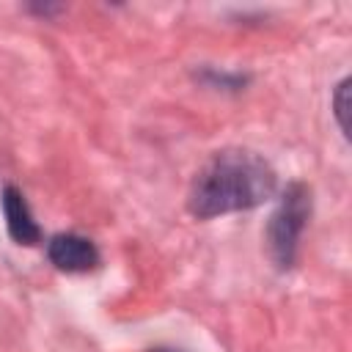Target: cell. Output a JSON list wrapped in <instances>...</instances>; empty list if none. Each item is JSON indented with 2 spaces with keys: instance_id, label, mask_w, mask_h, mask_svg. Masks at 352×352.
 <instances>
[{
  "instance_id": "6da1fadb",
  "label": "cell",
  "mask_w": 352,
  "mask_h": 352,
  "mask_svg": "<svg viewBox=\"0 0 352 352\" xmlns=\"http://www.w3.org/2000/svg\"><path fill=\"white\" fill-rule=\"evenodd\" d=\"M278 192L275 168L250 148H220L195 173L187 209L195 220L250 212Z\"/></svg>"
},
{
  "instance_id": "7a4b0ae2",
  "label": "cell",
  "mask_w": 352,
  "mask_h": 352,
  "mask_svg": "<svg viewBox=\"0 0 352 352\" xmlns=\"http://www.w3.org/2000/svg\"><path fill=\"white\" fill-rule=\"evenodd\" d=\"M314 198L305 182H289L278 192V204L267 220V248L280 272L292 270L300 256V239L311 220Z\"/></svg>"
},
{
  "instance_id": "3957f363",
  "label": "cell",
  "mask_w": 352,
  "mask_h": 352,
  "mask_svg": "<svg viewBox=\"0 0 352 352\" xmlns=\"http://www.w3.org/2000/svg\"><path fill=\"white\" fill-rule=\"evenodd\" d=\"M44 253H47V261L66 275L94 272L102 264V253H99L96 242L77 231H58V234L47 236Z\"/></svg>"
},
{
  "instance_id": "277c9868",
  "label": "cell",
  "mask_w": 352,
  "mask_h": 352,
  "mask_svg": "<svg viewBox=\"0 0 352 352\" xmlns=\"http://www.w3.org/2000/svg\"><path fill=\"white\" fill-rule=\"evenodd\" d=\"M0 206H3V217H6V231L16 245L33 248L44 239V231L36 223V217L30 212V204H28V198L19 187L6 184L3 192H0Z\"/></svg>"
},
{
  "instance_id": "5b68a950",
  "label": "cell",
  "mask_w": 352,
  "mask_h": 352,
  "mask_svg": "<svg viewBox=\"0 0 352 352\" xmlns=\"http://www.w3.org/2000/svg\"><path fill=\"white\" fill-rule=\"evenodd\" d=\"M195 80L204 82L212 91H228V94H239L248 88L250 74L245 72H234V69H217V66H198L195 69Z\"/></svg>"
},
{
  "instance_id": "8992f818",
  "label": "cell",
  "mask_w": 352,
  "mask_h": 352,
  "mask_svg": "<svg viewBox=\"0 0 352 352\" xmlns=\"http://www.w3.org/2000/svg\"><path fill=\"white\" fill-rule=\"evenodd\" d=\"M330 107H333V118L344 135V140H349V77H341L333 88L330 96Z\"/></svg>"
},
{
  "instance_id": "52a82bcc",
  "label": "cell",
  "mask_w": 352,
  "mask_h": 352,
  "mask_svg": "<svg viewBox=\"0 0 352 352\" xmlns=\"http://www.w3.org/2000/svg\"><path fill=\"white\" fill-rule=\"evenodd\" d=\"M30 14H38V16H55L63 11V6H52V3H36V6H28Z\"/></svg>"
},
{
  "instance_id": "ba28073f",
  "label": "cell",
  "mask_w": 352,
  "mask_h": 352,
  "mask_svg": "<svg viewBox=\"0 0 352 352\" xmlns=\"http://www.w3.org/2000/svg\"><path fill=\"white\" fill-rule=\"evenodd\" d=\"M148 352H184V349H173V346H151Z\"/></svg>"
}]
</instances>
